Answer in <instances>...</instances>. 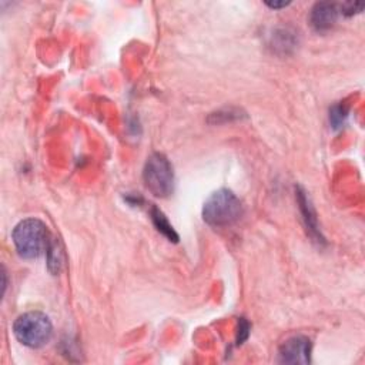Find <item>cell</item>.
I'll return each mask as SVG.
<instances>
[{"label":"cell","instance_id":"cell-1","mask_svg":"<svg viewBox=\"0 0 365 365\" xmlns=\"http://www.w3.org/2000/svg\"><path fill=\"white\" fill-rule=\"evenodd\" d=\"M12 240L17 254L23 259H37L48 253L52 244L49 228L39 218L20 221L12 233Z\"/></svg>","mask_w":365,"mask_h":365},{"label":"cell","instance_id":"cell-2","mask_svg":"<svg viewBox=\"0 0 365 365\" xmlns=\"http://www.w3.org/2000/svg\"><path fill=\"white\" fill-rule=\"evenodd\" d=\"M244 213L241 200L227 189L214 191L203 205V218L212 227H228L237 223Z\"/></svg>","mask_w":365,"mask_h":365},{"label":"cell","instance_id":"cell-3","mask_svg":"<svg viewBox=\"0 0 365 365\" xmlns=\"http://www.w3.org/2000/svg\"><path fill=\"white\" fill-rule=\"evenodd\" d=\"M13 334L25 347L41 348L52 339L53 326L46 314L30 311L17 317L13 324Z\"/></svg>","mask_w":365,"mask_h":365},{"label":"cell","instance_id":"cell-4","mask_svg":"<svg viewBox=\"0 0 365 365\" xmlns=\"http://www.w3.org/2000/svg\"><path fill=\"white\" fill-rule=\"evenodd\" d=\"M146 189L156 197L166 198L174 190V171L169 158L162 153H153L143 170Z\"/></svg>","mask_w":365,"mask_h":365},{"label":"cell","instance_id":"cell-5","mask_svg":"<svg viewBox=\"0 0 365 365\" xmlns=\"http://www.w3.org/2000/svg\"><path fill=\"white\" fill-rule=\"evenodd\" d=\"M311 341L304 335L288 338L280 347L279 359L283 364H308L311 361Z\"/></svg>","mask_w":365,"mask_h":365},{"label":"cell","instance_id":"cell-6","mask_svg":"<svg viewBox=\"0 0 365 365\" xmlns=\"http://www.w3.org/2000/svg\"><path fill=\"white\" fill-rule=\"evenodd\" d=\"M338 16H339L338 5L330 3V2L315 3L310 15L311 26L317 32H327L335 25Z\"/></svg>","mask_w":365,"mask_h":365},{"label":"cell","instance_id":"cell-7","mask_svg":"<svg viewBox=\"0 0 365 365\" xmlns=\"http://www.w3.org/2000/svg\"><path fill=\"white\" fill-rule=\"evenodd\" d=\"M297 196H299V204H300L301 212L304 214L306 225H307L308 230L311 232V236L315 237V238H319V241H323V237H321V234H319V228L317 225L315 214L312 212V207H311V204H310L306 193H303L301 190H299V191H297Z\"/></svg>","mask_w":365,"mask_h":365},{"label":"cell","instance_id":"cell-8","mask_svg":"<svg viewBox=\"0 0 365 365\" xmlns=\"http://www.w3.org/2000/svg\"><path fill=\"white\" fill-rule=\"evenodd\" d=\"M151 220H153L157 230L162 233L163 236H166L170 241H177L178 240V236L176 234L173 225L169 223L166 216L162 212H160L157 207L151 209Z\"/></svg>","mask_w":365,"mask_h":365},{"label":"cell","instance_id":"cell-9","mask_svg":"<svg viewBox=\"0 0 365 365\" xmlns=\"http://www.w3.org/2000/svg\"><path fill=\"white\" fill-rule=\"evenodd\" d=\"M348 118V110L344 106H334L330 111V122L334 129H339Z\"/></svg>","mask_w":365,"mask_h":365},{"label":"cell","instance_id":"cell-10","mask_svg":"<svg viewBox=\"0 0 365 365\" xmlns=\"http://www.w3.org/2000/svg\"><path fill=\"white\" fill-rule=\"evenodd\" d=\"M364 9L362 3H344L339 6V13L344 16H354L357 13H361Z\"/></svg>","mask_w":365,"mask_h":365},{"label":"cell","instance_id":"cell-11","mask_svg":"<svg viewBox=\"0 0 365 365\" xmlns=\"http://www.w3.org/2000/svg\"><path fill=\"white\" fill-rule=\"evenodd\" d=\"M250 334V324L245 321L244 318L240 319V327H238V335H237V344H243V341L248 338Z\"/></svg>","mask_w":365,"mask_h":365},{"label":"cell","instance_id":"cell-12","mask_svg":"<svg viewBox=\"0 0 365 365\" xmlns=\"http://www.w3.org/2000/svg\"><path fill=\"white\" fill-rule=\"evenodd\" d=\"M265 5L271 9H281V8H287L290 5V2H265Z\"/></svg>","mask_w":365,"mask_h":365}]
</instances>
